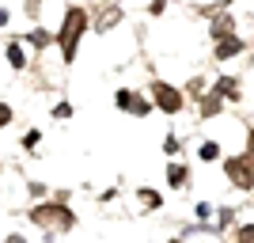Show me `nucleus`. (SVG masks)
Masks as SVG:
<instances>
[{
	"instance_id": "obj_5",
	"label": "nucleus",
	"mask_w": 254,
	"mask_h": 243,
	"mask_svg": "<svg viewBox=\"0 0 254 243\" xmlns=\"http://www.w3.org/2000/svg\"><path fill=\"white\" fill-rule=\"evenodd\" d=\"M216 156H220V148H216V145H212V141H209V145L201 148V160H216Z\"/></svg>"
},
{
	"instance_id": "obj_3",
	"label": "nucleus",
	"mask_w": 254,
	"mask_h": 243,
	"mask_svg": "<svg viewBox=\"0 0 254 243\" xmlns=\"http://www.w3.org/2000/svg\"><path fill=\"white\" fill-rule=\"evenodd\" d=\"M171 182L182 186V182H186V167H171Z\"/></svg>"
},
{
	"instance_id": "obj_7",
	"label": "nucleus",
	"mask_w": 254,
	"mask_h": 243,
	"mask_svg": "<svg viewBox=\"0 0 254 243\" xmlns=\"http://www.w3.org/2000/svg\"><path fill=\"white\" fill-rule=\"evenodd\" d=\"M235 50H239V42L232 38V42H224V46H220V57H228V53H235Z\"/></svg>"
},
{
	"instance_id": "obj_6",
	"label": "nucleus",
	"mask_w": 254,
	"mask_h": 243,
	"mask_svg": "<svg viewBox=\"0 0 254 243\" xmlns=\"http://www.w3.org/2000/svg\"><path fill=\"white\" fill-rule=\"evenodd\" d=\"M239 243H254V224H247V228H239Z\"/></svg>"
},
{
	"instance_id": "obj_9",
	"label": "nucleus",
	"mask_w": 254,
	"mask_h": 243,
	"mask_svg": "<svg viewBox=\"0 0 254 243\" xmlns=\"http://www.w3.org/2000/svg\"><path fill=\"white\" fill-rule=\"evenodd\" d=\"M4 118H8V106H0V126H4Z\"/></svg>"
},
{
	"instance_id": "obj_1",
	"label": "nucleus",
	"mask_w": 254,
	"mask_h": 243,
	"mask_svg": "<svg viewBox=\"0 0 254 243\" xmlns=\"http://www.w3.org/2000/svg\"><path fill=\"white\" fill-rule=\"evenodd\" d=\"M228 175H232V179H239L235 186H251V179H254V171H251V163H247V160H232V163H228Z\"/></svg>"
},
{
	"instance_id": "obj_8",
	"label": "nucleus",
	"mask_w": 254,
	"mask_h": 243,
	"mask_svg": "<svg viewBox=\"0 0 254 243\" xmlns=\"http://www.w3.org/2000/svg\"><path fill=\"white\" fill-rule=\"evenodd\" d=\"M8 57H11V65H23V50H19V46H11Z\"/></svg>"
},
{
	"instance_id": "obj_2",
	"label": "nucleus",
	"mask_w": 254,
	"mask_h": 243,
	"mask_svg": "<svg viewBox=\"0 0 254 243\" xmlns=\"http://www.w3.org/2000/svg\"><path fill=\"white\" fill-rule=\"evenodd\" d=\"M156 91H159V106H163V110H179V106H182V99L175 95L171 87H156Z\"/></svg>"
},
{
	"instance_id": "obj_4",
	"label": "nucleus",
	"mask_w": 254,
	"mask_h": 243,
	"mask_svg": "<svg viewBox=\"0 0 254 243\" xmlns=\"http://www.w3.org/2000/svg\"><path fill=\"white\" fill-rule=\"evenodd\" d=\"M235 87H239V84H235V80H220V91H224V95H239V91H235Z\"/></svg>"
}]
</instances>
